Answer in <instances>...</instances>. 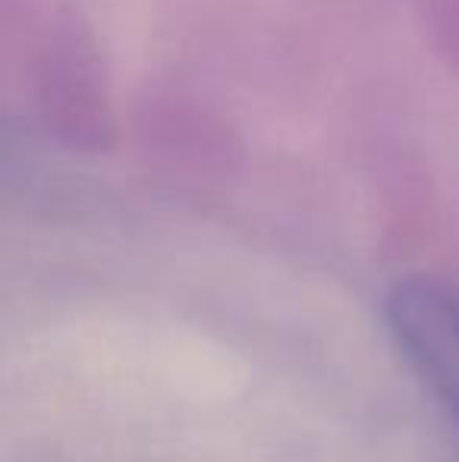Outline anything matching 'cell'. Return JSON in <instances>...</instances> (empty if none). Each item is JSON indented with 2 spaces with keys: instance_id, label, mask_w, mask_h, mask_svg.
<instances>
[{
  "instance_id": "obj_1",
  "label": "cell",
  "mask_w": 459,
  "mask_h": 462,
  "mask_svg": "<svg viewBox=\"0 0 459 462\" xmlns=\"http://www.w3.org/2000/svg\"><path fill=\"white\" fill-rule=\"evenodd\" d=\"M25 95L41 133L69 154H107L120 142L111 63L95 25L54 10L25 42Z\"/></svg>"
},
{
  "instance_id": "obj_2",
  "label": "cell",
  "mask_w": 459,
  "mask_h": 462,
  "mask_svg": "<svg viewBox=\"0 0 459 462\" xmlns=\"http://www.w3.org/2000/svg\"><path fill=\"white\" fill-rule=\"evenodd\" d=\"M126 139L154 173L192 186H221L245 164L239 123L186 82H145L129 104Z\"/></svg>"
},
{
  "instance_id": "obj_3",
  "label": "cell",
  "mask_w": 459,
  "mask_h": 462,
  "mask_svg": "<svg viewBox=\"0 0 459 462\" xmlns=\"http://www.w3.org/2000/svg\"><path fill=\"white\" fill-rule=\"evenodd\" d=\"M384 321L459 425V290L428 274H406L387 290Z\"/></svg>"
},
{
  "instance_id": "obj_4",
  "label": "cell",
  "mask_w": 459,
  "mask_h": 462,
  "mask_svg": "<svg viewBox=\"0 0 459 462\" xmlns=\"http://www.w3.org/2000/svg\"><path fill=\"white\" fill-rule=\"evenodd\" d=\"M409 10L431 54L459 79V0H409Z\"/></svg>"
}]
</instances>
